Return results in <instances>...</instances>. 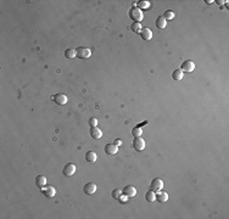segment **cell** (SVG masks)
<instances>
[{
    "label": "cell",
    "instance_id": "1",
    "mask_svg": "<svg viewBox=\"0 0 229 219\" xmlns=\"http://www.w3.org/2000/svg\"><path fill=\"white\" fill-rule=\"evenodd\" d=\"M129 17H130V20L132 21H134V22H139V23H140V21L143 20L144 15H143V12H142V10H140L139 7L133 6V7L129 10Z\"/></svg>",
    "mask_w": 229,
    "mask_h": 219
},
{
    "label": "cell",
    "instance_id": "2",
    "mask_svg": "<svg viewBox=\"0 0 229 219\" xmlns=\"http://www.w3.org/2000/svg\"><path fill=\"white\" fill-rule=\"evenodd\" d=\"M76 53H77V57H78V59H82V60L89 59L90 55H91V50L88 49V48H84V46L77 48V49H76Z\"/></svg>",
    "mask_w": 229,
    "mask_h": 219
},
{
    "label": "cell",
    "instance_id": "3",
    "mask_svg": "<svg viewBox=\"0 0 229 219\" xmlns=\"http://www.w3.org/2000/svg\"><path fill=\"white\" fill-rule=\"evenodd\" d=\"M194 69H195V63L190 60L184 61V62L182 63V66H180V71H182V72L190 73V72H193Z\"/></svg>",
    "mask_w": 229,
    "mask_h": 219
},
{
    "label": "cell",
    "instance_id": "4",
    "mask_svg": "<svg viewBox=\"0 0 229 219\" xmlns=\"http://www.w3.org/2000/svg\"><path fill=\"white\" fill-rule=\"evenodd\" d=\"M42 192L46 196V197H49V199H51V197H54V196L56 195V190H55V187L51 186V185H45V186H43Z\"/></svg>",
    "mask_w": 229,
    "mask_h": 219
},
{
    "label": "cell",
    "instance_id": "5",
    "mask_svg": "<svg viewBox=\"0 0 229 219\" xmlns=\"http://www.w3.org/2000/svg\"><path fill=\"white\" fill-rule=\"evenodd\" d=\"M162 187H163V181L161 179H159V178L154 179L151 181V184H150V190H152V191H155V192L160 191Z\"/></svg>",
    "mask_w": 229,
    "mask_h": 219
},
{
    "label": "cell",
    "instance_id": "6",
    "mask_svg": "<svg viewBox=\"0 0 229 219\" xmlns=\"http://www.w3.org/2000/svg\"><path fill=\"white\" fill-rule=\"evenodd\" d=\"M74 172H76V166L72 164V163L66 164L62 168V174L63 175H66V177H72V175L74 174Z\"/></svg>",
    "mask_w": 229,
    "mask_h": 219
},
{
    "label": "cell",
    "instance_id": "7",
    "mask_svg": "<svg viewBox=\"0 0 229 219\" xmlns=\"http://www.w3.org/2000/svg\"><path fill=\"white\" fill-rule=\"evenodd\" d=\"M133 147L137 150V151H143L144 149H145V141H144V139H142L140 137L139 138H135V139L133 140Z\"/></svg>",
    "mask_w": 229,
    "mask_h": 219
},
{
    "label": "cell",
    "instance_id": "8",
    "mask_svg": "<svg viewBox=\"0 0 229 219\" xmlns=\"http://www.w3.org/2000/svg\"><path fill=\"white\" fill-rule=\"evenodd\" d=\"M139 34H140L142 39L145 40V41H149V40L152 38V32H151V29H150V28H147V27L142 28V31L139 32Z\"/></svg>",
    "mask_w": 229,
    "mask_h": 219
},
{
    "label": "cell",
    "instance_id": "9",
    "mask_svg": "<svg viewBox=\"0 0 229 219\" xmlns=\"http://www.w3.org/2000/svg\"><path fill=\"white\" fill-rule=\"evenodd\" d=\"M122 192L130 199V197H134L137 195V189L133 185H128V186H125V189L122 190Z\"/></svg>",
    "mask_w": 229,
    "mask_h": 219
},
{
    "label": "cell",
    "instance_id": "10",
    "mask_svg": "<svg viewBox=\"0 0 229 219\" xmlns=\"http://www.w3.org/2000/svg\"><path fill=\"white\" fill-rule=\"evenodd\" d=\"M89 134L93 139H100L103 137V132L98 128V127H90L89 129Z\"/></svg>",
    "mask_w": 229,
    "mask_h": 219
},
{
    "label": "cell",
    "instance_id": "11",
    "mask_svg": "<svg viewBox=\"0 0 229 219\" xmlns=\"http://www.w3.org/2000/svg\"><path fill=\"white\" fill-rule=\"evenodd\" d=\"M83 191L87 195H93V194H95V191H96V185H95L94 183H88V184L84 185Z\"/></svg>",
    "mask_w": 229,
    "mask_h": 219
},
{
    "label": "cell",
    "instance_id": "12",
    "mask_svg": "<svg viewBox=\"0 0 229 219\" xmlns=\"http://www.w3.org/2000/svg\"><path fill=\"white\" fill-rule=\"evenodd\" d=\"M104 150L107 155H115V154H117L118 147H117V145H115V144H106Z\"/></svg>",
    "mask_w": 229,
    "mask_h": 219
},
{
    "label": "cell",
    "instance_id": "13",
    "mask_svg": "<svg viewBox=\"0 0 229 219\" xmlns=\"http://www.w3.org/2000/svg\"><path fill=\"white\" fill-rule=\"evenodd\" d=\"M53 100H54L56 103H59V105H66L67 101H68L67 96L63 95V94H56V95H54V96H53Z\"/></svg>",
    "mask_w": 229,
    "mask_h": 219
},
{
    "label": "cell",
    "instance_id": "14",
    "mask_svg": "<svg viewBox=\"0 0 229 219\" xmlns=\"http://www.w3.org/2000/svg\"><path fill=\"white\" fill-rule=\"evenodd\" d=\"M155 24H156V27H157L159 29H163V28H166L167 21H166V19H165L163 16H159V17L156 19Z\"/></svg>",
    "mask_w": 229,
    "mask_h": 219
},
{
    "label": "cell",
    "instance_id": "15",
    "mask_svg": "<svg viewBox=\"0 0 229 219\" xmlns=\"http://www.w3.org/2000/svg\"><path fill=\"white\" fill-rule=\"evenodd\" d=\"M167 200H168V194H167L166 191H161V190L157 191V194H156V201L163 203V202H167Z\"/></svg>",
    "mask_w": 229,
    "mask_h": 219
},
{
    "label": "cell",
    "instance_id": "16",
    "mask_svg": "<svg viewBox=\"0 0 229 219\" xmlns=\"http://www.w3.org/2000/svg\"><path fill=\"white\" fill-rule=\"evenodd\" d=\"M96 159H98V155H96L94 151H88V152L85 154V161H87V162L93 163V162H95Z\"/></svg>",
    "mask_w": 229,
    "mask_h": 219
},
{
    "label": "cell",
    "instance_id": "17",
    "mask_svg": "<svg viewBox=\"0 0 229 219\" xmlns=\"http://www.w3.org/2000/svg\"><path fill=\"white\" fill-rule=\"evenodd\" d=\"M36 184H37V186H38V187H40V189H42L43 186H45V185H46V178H45L44 175H38V177L36 178Z\"/></svg>",
    "mask_w": 229,
    "mask_h": 219
},
{
    "label": "cell",
    "instance_id": "18",
    "mask_svg": "<svg viewBox=\"0 0 229 219\" xmlns=\"http://www.w3.org/2000/svg\"><path fill=\"white\" fill-rule=\"evenodd\" d=\"M145 200L147 202H154V201H156V194H155V191L149 190L145 194Z\"/></svg>",
    "mask_w": 229,
    "mask_h": 219
},
{
    "label": "cell",
    "instance_id": "19",
    "mask_svg": "<svg viewBox=\"0 0 229 219\" xmlns=\"http://www.w3.org/2000/svg\"><path fill=\"white\" fill-rule=\"evenodd\" d=\"M65 56L67 59H74L77 56V53H76V49H66L65 51Z\"/></svg>",
    "mask_w": 229,
    "mask_h": 219
},
{
    "label": "cell",
    "instance_id": "20",
    "mask_svg": "<svg viewBox=\"0 0 229 219\" xmlns=\"http://www.w3.org/2000/svg\"><path fill=\"white\" fill-rule=\"evenodd\" d=\"M172 78H173V80H182L183 79V72H182L180 69H176V71H173V73H172Z\"/></svg>",
    "mask_w": 229,
    "mask_h": 219
},
{
    "label": "cell",
    "instance_id": "21",
    "mask_svg": "<svg viewBox=\"0 0 229 219\" xmlns=\"http://www.w3.org/2000/svg\"><path fill=\"white\" fill-rule=\"evenodd\" d=\"M130 29H132L133 32H135V33H139V32L142 31V24H140L139 22H133L132 26H130Z\"/></svg>",
    "mask_w": 229,
    "mask_h": 219
},
{
    "label": "cell",
    "instance_id": "22",
    "mask_svg": "<svg viewBox=\"0 0 229 219\" xmlns=\"http://www.w3.org/2000/svg\"><path fill=\"white\" fill-rule=\"evenodd\" d=\"M142 133H143V130L140 129V127H137V128H134V129L132 130V135H133L134 138H139V137L142 135Z\"/></svg>",
    "mask_w": 229,
    "mask_h": 219
},
{
    "label": "cell",
    "instance_id": "23",
    "mask_svg": "<svg viewBox=\"0 0 229 219\" xmlns=\"http://www.w3.org/2000/svg\"><path fill=\"white\" fill-rule=\"evenodd\" d=\"M165 19L167 20H173L174 19V12L172 11V10H167L166 12H165V16H163Z\"/></svg>",
    "mask_w": 229,
    "mask_h": 219
},
{
    "label": "cell",
    "instance_id": "24",
    "mask_svg": "<svg viewBox=\"0 0 229 219\" xmlns=\"http://www.w3.org/2000/svg\"><path fill=\"white\" fill-rule=\"evenodd\" d=\"M121 195H122V190H120V189H116V190L112 191V197H113V199L118 200Z\"/></svg>",
    "mask_w": 229,
    "mask_h": 219
},
{
    "label": "cell",
    "instance_id": "25",
    "mask_svg": "<svg viewBox=\"0 0 229 219\" xmlns=\"http://www.w3.org/2000/svg\"><path fill=\"white\" fill-rule=\"evenodd\" d=\"M138 5H139V9L142 10V9H147V7L150 6V2L146 1V0H144V1H139Z\"/></svg>",
    "mask_w": 229,
    "mask_h": 219
},
{
    "label": "cell",
    "instance_id": "26",
    "mask_svg": "<svg viewBox=\"0 0 229 219\" xmlns=\"http://www.w3.org/2000/svg\"><path fill=\"white\" fill-rule=\"evenodd\" d=\"M89 125H90V127H96V125H98V120H96L95 117L90 118V120H89Z\"/></svg>",
    "mask_w": 229,
    "mask_h": 219
},
{
    "label": "cell",
    "instance_id": "27",
    "mask_svg": "<svg viewBox=\"0 0 229 219\" xmlns=\"http://www.w3.org/2000/svg\"><path fill=\"white\" fill-rule=\"evenodd\" d=\"M118 200H120V202H121V203H125V202H128V200H129V197H128L127 195H125V196H122V195H121V196H120V199H118Z\"/></svg>",
    "mask_w": 229,
    "mask_h": 219
},
{
    "label": "cell",
    "instance_id": "28",
    "mask_svg": "<svg viewBox=\"0 0 229 219\" xmlns=\"http://www.w3.org/2000/svg\"><path fill=\"white\" fill-rule=\"evenodd\" d=\"M216 2H217V4H219V5H222V4H224V2H228V1H227V0H222V1H221V0H217Z\"/></svg>",
    "mask_w": 229,
    "mask_h": 219
},
{
    "label": "cell",
    "instance_id": "29",
    "mask_svg": "<svg viewBox=\"0 0 229 219\" xmlns=\"http://www.w3.org/2000/svg\"><path fill=\"white\" fill-rule=\"evenodd\" d=\"M205 2H206V4H212L213 1H211V0H205Z\"/></svg>",
    "mask_w": 229,
    "mask_h": 219
},
{
    "label": "cell",
    "instance_id": "30",
    "mask_svg": "<svg viewBox=\"0 0 229 219\" xmlns=\"http://www.w3.org/2000/svg\"><path fill=\"white\" fill-rule=\"evenodd\" d=\"M120 144H121V140H117V141H116V144H115V145H117V146H118V145H120Z\"/></svg>",
    "mask_w": 229,
    "mask_h": 219
}]
</instances>
